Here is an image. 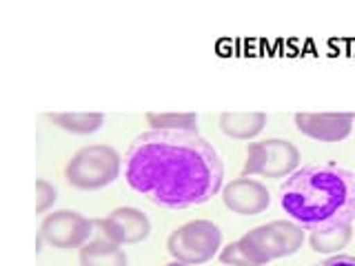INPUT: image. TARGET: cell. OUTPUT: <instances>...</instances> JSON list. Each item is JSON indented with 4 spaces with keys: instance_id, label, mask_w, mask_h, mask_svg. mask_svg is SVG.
Returning <instances> with one entry per match:
<instances>
[{
    "instance_id": "cell-16",
    "label": "cell",
    "mask_w": 355,
    "mask_h": 266,
    "mask_svg": "<svg viewBox=\"0 0 355 266\" xmlns=\"http://www.w3.org/2000/svg\"><path fill=\"white\" fill-rule=\"evenodd\" d=\"M55 200H58V191H55V186L44 180V177H38L36 180V213H47V211L55 204Z\"/></svg>"
},
{
    "instance_id": "cell-11",
    "label": "cell",
    "mask_w": 355,
    "mask_h": 266,
    "mask_svg": "<svg viewBox=\"0 0 355 266\" xmlns=\"http://www.w3.org/2000/svg\"><path fill=\"white\" fill-rule=\"evenodd\" d=\"M218 125L227 138L247 142L258 138L266 127V114L262 111H225L220 114Z\"/></svg>"
},
{
    "instance_id": "cell-3",
    "label": "cell",
    "mask_w": 355,
    "mask_h": 266,
    "mask_svg": "<svg viewBox=\"0 0 355 266\" xmlns=\"http://www.w3.org/2000/svg\"><path fill=\"white\" fill-rule=\"evenodd\" d=\"M306 229L291 220H273L253 227L240 240L220 251V262L227 266H264L273 260L291 258L306 240Z\"/></svg>"
},
{
    "instance_id": "cell-17",
    "label": "cell",
    "mask_w": 355,
    "mask_h": 266,
    "mask_svg": "<svg viewBox=\"0 0 355 266\" xmlns=\"http://www.w3.org/2000/svg\"><path fill=\"white\" fill-rule=\"evenodd\" d=\"M315 266H355V255H331L324 262H320Z\"/></svg>"
},
{
    "instance_id": "cell-18",
    "label": "cell",
    "mask_w": 355,
    "mask_h": 266,
    "mask_svg": "<svg viewBox=\"0 0 355 266\" xmlns=\"http://www.w3.org/2000/svg\"><path fill=\"white\" fill-rule=\"evenodd\" d=\"M164 266H189V264H184V262H180V260H171V262H166Z\"/></svg>"
},
{
    "instance_id": "cell-12",
    "label": "cell",
    "mask_w": 355,
    "mask_h": 266,
    "mask_svg": "<svg viewBox=\"0 0 355 266\" xmlns=\"http://www.w3.org/2000/svg\"><path fill=\"white\" fill-rule=\"evenodd\" d=\"M353 222L355 220H342L333 222L327 227L311 229L309 233V244L315 253L324 255H338L342 249H347V244L353 238Z\"/></svg>"
},
{
    "instance_id": "cell-5",
    "label": "cell",
    "mask_w": 355,
    "mask_h": 266,
    "mask_svg": "<svg viewBox=\"0 0 355 266\" xmlns=\"http://www.w3.org/2000/svg\"><path fill=\"white\" fill-rule=\"evenodd\" d=\"M302 166V155L293 142L284 138H266L251 142L244 151L242 175H258L269 177V180H280V177L291 175Z\"/></svg>"
},
{
    "instance_id": "cell-13",
    "label": "cell",
    "mask_w": 355,
    "mask_h": 266,
    "mask_svg": "<svg viewBox=\"0 0 355 266\" xmlns=\"http://www.w3.org/2000/svg\"><path fill=\"white\" fill-rule=\"evenodd\" d=\"M78 260L80 266H129L125 249L105 238H94L78 249Z\"/></svg>"
},
{
    "instance_id": "cell-6",
    "label": "cell",
    "mask_w": 355,
    "mask_h": 266,
    "mask_svg": "<svg viewBox=\"0 0 355 266\" xmlns=\"http://www.w3.org/2000/svg\"><path fill=\"white\" fill-rule=\"evenodd\" d=\"M166 251L189 266L207 264L222 251V231L211 220L184 222L166 238Z\"/></svg>"
},
{
    "instance_id": "cell-14",
    "label": "cell",
    "mask_w": 355,
    "mask_h": 266,
    "mask_svg": "<svg viewBox=\"0 0 355 266\" xmlns=\"http://www.w3.org/2000/svg\"><path fill=\"white\" fill-rule=\"evenodd\" d=\"M47 118L51 125L73 136H92L105 125V114H94V111H83V114L62 111V114H47Z\"/></svg>"
},
{
    "instance_id": "cell-1",
    "label": "cell",
    "mask_w": 355,
    "mask_h": 266,
    "mask_svg": "<svg viewBox=\"0 0 355 266\" xmlns=\"http://www.w3.org/2000/svg\"><path fill=\"white\" fill-rule=\"evenodd\" d=\"M125 180L155 206L191 209L222 191L225 164L198 131H144L125 153Z\"/></svg>"
},
{
    "instance_id": "cell-4",
    "label": "cell",
    "mask_w": 355,
    "mask_h": 266,
    "mask_svg": "<svg viewBox=\"0 0 355 266\" xmlns=\"http://www.w3.org/2000/svg\"><path fill=\"white\" fill-rule=\"evenodd\" d=\"M122 171L120 153L109 144H87L64 166V177L73 188L98 191L114 184Z\"/></svg>"
},
{
    "instance_id": "cell-7",
    "label": "cell",
    "mask_w": 355,
    "mask_h": 266,
    "mask_svg": "<svg viewBox=\"0 0 355 266\" xmlns=\"http://www.w3.org/2000/svg\"><path fill=\"white\" fill-rule=\"evenodd\" d=\"M94 227L96 222L89 220L87 215L71 209H60L44 215L38 240L47 242L49 247L60 251L83 249L89 240H94Z\"/></svg>"
},
{
    "instance_id": "cell-2",
    "label": "cell",
    "mask_w": 355,
    "mask_h": 266,
    "mask_svg": "<svg viewBox=\"0 0 355 266\" xmlns=\"http://www.w3.org/2000/svg\"><path fill=\"white\" fill-rule=\"evenodd\" d=\"M280 206L302 229L355 220V173L338 164H304L280 186Z\"/></svg>"
},
{
    "instance_id": "cell-9",
    "label": "cell",
    "mask_w": 355,
    "mask_h": 266,
    "mask_svg": "<svg viewBox=\"0 0 355 266\" xmlns=\"http://www.w3.org/2000/svg\"><path fill=\"white\" fill-rule=\"evenodd\" d=\"M220 195L231 213L247 215V218L260 215L271 206V191L266 188V184L249 175L236 177V180L225 184Z\"/></svg>"
},
{
    "instance_id": "cell-10",
    "label": "cell",
    "mask_w": 355,
    "mask_h": 266,
    "mask_svg": "<svg viewBox=\"0 0 355 266\" xmlns=\"http://www.w3.org/2000/svg\"><path fill=\"white\" fill-rule=\"evenodd\" d=\"M295 129L318 142H342L353 131V114H295Z\"/></svg>"
},
{
    "instance_id": "cell-15",
    "label": "cell",
    "mask_w": 355,
    "mask_h": 266,
    "mask_svg": "<svg viewBox=\"0 0 355 266\" xmlns=\"http://www.w3.org/2000/svg\"><path fill=\"white\" fill-rule=\"evenodd\" d=\"M144 120H147L151 131H198L196 114H160V111H149Z\"/></svg>"
},
{
    "instance_id": "cell-8",
    "label": "cell",
    "mask_w": 355,
    "mask_h": 266,
    "mask_svg": "<svg viewBox=\"0 0 355 266\" xmlns=\"http://www.w3.org/2000/svg\"><path fill=\"white\" fill-rule=\"evenodd\" d=\"M94 222L100 238L116 242L120 247L140 244L151 236V220L136 206H118Z\"/></svg>"
}]
</instances>
